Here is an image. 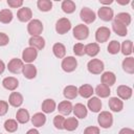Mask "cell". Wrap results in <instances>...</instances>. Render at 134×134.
<instances>
[{"label":"cell","mask_w":134,"mask_h":134,"mask_svg":"<svg viewBox=\"0 0 134 134\" xmlns=\"http://www.w3.org/2000/svg\"><path fill=\"white\" fill-rule=\"evenodd\" d=\"M80 17H81V19H82L85 23L90 24V23L94 22V20H95V18H96V15H95V13H94L92 9H90V8H88V7H84V8H82L81 12H80Z\"/></svg>","instance_id":"cell-8"},{"label":"cell","mask_w":134,"mask_h":134,"mask_svg":"<svg viewBox=\"0 0 134 134\" xmlns=\"http://www.w3.org/2000/svg\"><path fill=\"white\" fill-rule=\"evenodd\" d=\"M72 111H73L74 115H75L77 118H85V117L87 116V114H88L87 108H86L83 104H81V103L75 104L74 107L72 108Z\"/></svg>","instance_id":"cell-22"},{"label":"cell","mask_w":134,"mask_h":134,"mask_svg":"<svg viewBox=\"0 0 134 134\" xmlns=\"http://www.w3.org/2000/svg\"><path fill=\"white\" fill-rule=\"evenodd\" d=\"M37 5L41 12H49L52 8V2L49 0H39Z\"/></svg>","instance_id":"cell-38"},{"label":"cell","mask_w":134,"mask_h":134,"mask_svg":"<svg viewBox=\"0 0 134 134\" xmlns=\"http://www.w3.org/2000/svg\"><path fill=\"white\" fill-rule=\"evenodd\" d=\"M22 73L23 75L28 79V80H32L36 77L37 75V68L32 65V64H26L23 66L22 68Z\"/></svg>","instance_id":"cell-17"},{"label":"cell","mask_w":134,"mask_h":134,"mask_svg":"<svg viewBox=\"0 0 134 134\" xmlns=\"http://www.w3.org/2000/svg\"><path fill=\"white\" fill-rule=\"evenodd\" d=\"M100 80H102V84H104V85H106V86H108V87H111V86H113V85L115 84V82H116V76H115V74H114L113 72H111V71H106V72L103 73Z\"/></svg>","instance_id":"cell-16"},{"label":"cell","mask_w":134,"mask_h":134,"mask_svg":"<svg viewBox=\"0 0 134 134\" xmlns=\"http://www.w3.org/2000/svg\"><path fill=\"white\" fill-rule=\"evenodd\" d=\"M112 28H113L114 32L117 34V35L120 36V37H125V36L128 34L127 27H126L124 24H121V23H119L118 21H116V20L113 21V23H112Z\"/></svg>","instance_id":"cell-26"},{"label":"cell","mask_w":134,"mask_h":134,"mask_svg":"<svg viewBox=\"0 0 134 134\" xmlns=\"http://www.w3.org/2000/svg\"><path fill=\"white\" fill-rule=\"evenodd\" d=\"M13 20V13L9 9L0 10V22L3 24H8Z\"/></svg>","instance_id":"cell-36"},{"label":"cell","mask_w":134,"mask_h":134,"mask_svg":"<svg viewBox=\"0 0 134 134\" xmlns=\"http://www.w3.org/2000/svg\"><path fill=\"white\" fill-rule=\"evenodd\" d=\"M71 29V23L67 18H61L55 23V31L59 35H64Z\"/></svg>","instance_id":"cell-4"},{"label":"cell","mask_w":134,"mask_h":134,"mask_svg":"<svg viewBox=\"0 0 134 134\" xmlns=\"http://www.w3.org/2000/svg\"><path fill=\"white\" fill-rule=\"evenodd\" d=\"M8 103L10 106L17 108V107H20L22 104H23V96L21 93L19 92H12L9 97H8Z\"/></svg>","instance_id":"cell-18"},{"label":"cell","mask_w":134,"mask_h":134,"mask_svg":"<svg viewBox=\"0 0 134 134\" xmlns=\"http://www.w3.org/2000/svg\"><path fill=\"white\" fill-rule=\"evenodd\" d=\"M52 52L53 54L59 58V59H62L65 57L66 54V48L65 46L62 44V43H55L53 46H52Z\"/></svg>","instance_id":"cell-31"},{"label":"cell","mask_w":134,"mask_h":134,"mask_svg":"<svg viewBox=\"0 0 134 134\" xmlns=\"http://www.w3.org/2000/svg\"><path fill=\"white\" fill-rule=\"evenodd\" d=\"M73 53L77 57H82L85 54V46L82 43H76L73 46Z\"/></svg>","instance_id":"cell-42"},{"label":"cell","mask_w":134,"mask_h":134,"mask_svg":"<svg viewBox=\"0 0 134 134\" xmlns=\"http://www.w3.org/2000/svg\"><path fill=\"white\" fill-rule=\"evenodd\" d=\"M87 106H88V109H90V111L94 112V113H97L100 111L102 109V102L98 97L96 96H92L88 103H87Z\"/></svg>","instance_id":"cell-19"},{"label":"cell","mask_w":134,"mask_h":134,"mask_svg":"<svg viewBox=\"0 0 134 134\" xmlns=\"http://www.w3.org/2000/svg\"><path fill=\"white\" fill-rule=\"evenodd\" d=\"M2 86L6 89V90H9V91H14L15 89L18 88L19 86V82L16 77L14 76H8V77H5L3 81H2Z\"/></svg>","instance_id":"cell-14"},{"label":"cell","mask_w":134,"mask_h":134,"mask_svg":"<svg viewBox=\"0 0 134 134\" xmlns=\"http://www.w3.org/2000/svg\"><path fill=\"white\" fill-rule=\"evenodd\" d=\"M64 121H65V118L62 115H55L53 118V125L58 130L64 129Z\"/></svg>","instance_id":"cell-41"},{"label":"cell","mask_w":134,"mask_h":134,"mask_svg":"<svg viewBox=\"0 0 134 134\" xmlns=\"http://www.w3.org/2000/svg\"><path fill=\"white\" fill-rule=\"evenodd\" d=\"M120 50L122 52V54L125 55H130L133 51V42L131 40H127L124 41L122 44L120 45Z\"/></svg>","instance_id":"cell-37"},{"label":"cell","mask_w":134,"mask_h":134,"mask_svg":"<svg viewBox=\"0 0 134 134\" xmlns=\"http://www.w3.org/2000/svg\"><path fill=\"white\" fill-rule=\"evenodd\" d=\"M97 122L102 128L108 129L113 124V116L109 111H102L97 116Z\"/></svg>","instance_id":"cell-1"},{"label":"cell","mask_w":134,"mask_h":134,"mask_svg":"<svg viewBox=\"0 0 134 134\" xmlns=\"http://www.w3.org/2000/svg\"><path fill=\"white\" fill-rule=\"evenodd\" d=\"M77 93H79L82 97H84V98H89V97H91L92 94L94 93V90H93V88H92L91 85L85 84V85H82V86L77 89Z\"/></svg>","instance_id":"cell-21"},{"label":"cell","mask_w":134,"mask_h":134,"mask_svg":"<svg viewBox=\"0 0 134 134\" xmlns=\"http://www.w3.org/2000/svg\"><path fill=\"white\" fill-rule=\"evenodd\" d=\"M72 32H73V37L76 40H86L89 36V28L87 27V25L79 24L73 28Z\"/></svg>","instance_id":"cell-5"},{"label":"cell","mask_w":134,"mask_h":134,"mask_svg":"<svg viewBox=\"0 0 134 134\" xmlns=\"http://www.w3.org/2000/svg\"><path fill=\"white\" fill-rule=\"evenodd\" d=\"M28 43H29L30 47H32L35 49L41 50V49H43L45 47V41H44V39L41 36H34V37H31L29 39Z\"/></svg>","instance_id":"cell-15"},{"label":"cell","mask_w":134,"mask_h":134,"mask_svg":"<svg viewBox=\"0 0 134 134\" xmlns=\"http://www.w3.org/2000/svg\"><path fill=\"white\" fill-rule=\"evenodd\" d=\"M87 68L88 71L92 74H100L105 68L103 61L98 60V59H92L91 61L88 62L87 64Z\"/></svg>","instance_id":"cell-2"},{"label":"cell","mask_w":134,"mask_h":134,"mask_svg":"<svg viewBox=\"0 0 134 134\" xmlns=\"http://www.w3.org/2000/svg\"><path fill=\"white\" fill-rule=\"evenodd\" d=\"M115 20L118 21L119 23L124 24V25L127 27L128 25H130V23H131V21H132V18H131V15L128 14V13H119V14L116 15Z\"/></svg>","instance_id":"cell-34"},{"label":"cell","mask_w":134,"mask_h":134,"mask_svg":"<svg viewBox=\"0 0 134 134\" xmlns=\"http://www.w3.org/2000/svg\"><path fill=\"white\" fill-rule=\"evenodd\" d=\"M26 134H40V133H39V131L37 129H30V130H28L26 132Z\"/></svg>","instance_id":"cell-49"},{"label":"cell","mask_w":134,"mask_h":134,"mask_svg":"<svg viewBox=\"0 0 134 134\" xmlns=\"http://www.w3.org/2000/svg\"><path fill=\"white\" fill-rule=\"evenodd\" d=\"M8 42H9L8 36L4 32H0V46H5L8 44Z\"/></svg>","instance_id":"cell-46"},{"label":"cell","mask_w":134,"mask_h":134,"mask_svg":"<svg viewBox=\"0 0 134 134\" xmlns=\"http://www.w3.org/2000/svg\"><path fill=\"white\" fill-rule=\"evenodd\" d=\"M23 61L20 59H12L7 64V69L12 73H19L23 68Z\"/></svg>","instance_id":"cell-10"},{"label":"cell","mask_w":134,"mask_h":134,"mask_svg":"<svg viewBox=\"0 0 134 134\" xmlns=\"http://www.w3.org/2000/svg\"><path fill=\"white\" fill-rule=\"evenodd\" d=\"M116 92H117V95L119 96V98L121 99H129L131 96H132V88L129 87V86H126V85H120L117 87L116 89Z\"/></svg>","instance_id":"cell-12"},{"label":"cell","mask_w":134,"mask_h":134,"mask_svg":"<svg viewBox=\"0 0 134 134\" xmlns=\"http://www.w3.org/2000/svg\"><path fill=\"white\" fill-rule=\"evenodd\" d=\"M38 57V50L32 47H27L22 52V60L28 64L34 62Z\"/></svg>","instance_id":"cell-9"},{"label":"cell","mask_w":134,"mask_h":134,"mask_svg":"<svg viewBox=\"0 0 134 134\" xmlns=\"http://www.w3.org/2000/svg\"><path fill=\"white\" fill-rule=\"evenodd\" d=\"M63 94L64 96L67 98V99H73L77 96V88L73 85H69V86H66L63 90Z\"/></svg>","instance_id":"cell-25"},{"label":"cell","mask_w":134,"mask_h":134,"mask_svg":"<svg viewBox=\"0 0 134 134\" xmlns=\"http://www.w3.org/2000/svg\"><path fill=\"white\" fill-rule=\"evenodd\" d=\"M95 93L97 94V96L102 97V98H105V97H108L111 93L110 91V88L104 84H100V85H97L96 88H95Z\"/></svg>","instance_id":"cell-32"},{"label":"cell","mask_w":134,"mask_h":134,"mask_svg":"<svg viewBox=\"0 0 134 134\" xmlns=\"http://www.w3.org/2000/svg\"><path fill=\"white\" fill-rule=\"evenodd\" d=\"M32 13L29 7H21L17 13V18L21 22H27L31 19Z\"/></svg>","instance_id":"cell-13"},{"label":"cell","mask_w":134,"mask_h":134,"mask_svg":"<svg viewBox=\"0 0 134 134\" xmlns=\"http://www.w3.org/2000/svg\"><path fill=\"white\" fill-rule=\"evenodd\" d=\"M110 36H111L110 29L106 26H102V27H98L95 32V40L98 43H105L109 40Z\"/></svg>","instance_id":"cell-7"},{"label":"cell","mask_w":134,"mask_h":134,"mask_svg":"<svg viewBox=\"0 0 134 134\" xmlns=\"http://www.w3.org/2000/svg\"><path fill=\"white\" fill-rule=\"evenodd\" d=\"M84 134H99V129H98V127L90 126L84 130Z\"/></svg>","instance_id":"cell-45"},{"label":"cell","mask_w":134,"mask_h":134,"mask_svg":"<svg viewBox=\"0 0 134 134\" xmlns=\"http://www.w3.org/2000/svg\"><path fill=\"white\" fill-rule=\"evenodd\" d=\"M7 4L8 6L13 8H18L23 5V1L22 0H7Z\"/></svg>","instance_id":"cell-44"},{"label":"cell","mask_w":134,"mask_h":134,"mask_svg":"<svg viewBox=\"0 0 134 134\" xmlns=\"http://www.w3.org/2000/svg\"><path fill=\"white\" fill-rule=\"evenodd\" d=\"M122 69L129 73V74H133L134 73V58L132 57H128L122 61Z\"/></svg>","instance_id":"cell-28"},{"label":"cell","mask_w":134,"mask_h":134,"mask_svg":"<svg viewBox=\"0 0 134 134\" xmlns=\"http://www.w3.org/2000/svg\"><path fill=\"white\" fill-rule=\"evenodd\" d=\"M27 31L28 34L34 37V36H40V34H42L43 31V24L40 20L38 19H34L31 20L28 25H27Z\"/></svg>","instance_id":"cell-3"},{"label":"cell","mask_w":134,"mask_h":134,"mask_svg":"<svg viewBox=\"0 0 134 134\" xmlns=\"http://www.w3.org/2000/svg\"><path fill=\"white\" fill-rule=\"evenodd\" d=\"M99 52V46L97 43H89L85 46V53L89 57H95Z\"/></svg>","instance_id":"cell-27"},{"label":"cell","mask_w":134,"mask_h":134,"mask_svg":"<svg viewBox=\"0 0 134 134\" xmlns=\"http://www.w3.org/2000/svg\"><path fill=\"white\" fill-rule=\"evenodd\" d=\"M79 127V121L75 117H68L64 121V129L67 131H74Z\"/></svg>","instance_id":"cell-33"},{"label":"cell","mask_w":134,"mask_h":134,"mask_svg":"<svg viewBox=\"0 0 134 134\" xmlns=\"http://www.w3.org/2000/svg\"><path fill=\"white\" fill-rule=\"evenodd\" d=\"M55 102L51 98H47L42 103V111L44 113H52L55 110Z\"/></svg>","instance_id":"cell-29"},{"label":"cell","mask_w":134,"mask_h":134,"mask_svg":"<svg viewBox=\"0 0 134 134\" xmlns=\"http://www.w3.org/2000/svg\"><path fill=\"white\" fill-rule=\"evenodd\" d=\"M0 134H1V133H0Z\"/></svg>","instance_id":"cell-51"},{"label":"cell","mask_w":134,"mask_h":134,"mask_svg":"<svg viewBox=\"0 0 134 134\" xmlns=\"http://www.w3.org/2000/svg\"><path fill=\"white\" fill-rule=\"evenodd\" d=\"M118 134H134V131L130 128H122Z\"/></svg>","instance_id":"cell-47"},{"label":"cell","mask_w":134,"mask_h":134,"mask_svg":"<svg viewBox=\"0 0 134 134\" xmlns=\"http://www.w3.org/2000/svg\"><path fill=\"white\" fill-rule=\"evenodd\" d=\"M72 104L69 100H63L59 104L58 106V110L60 113H62L63 115H69L72 112Z\"/></svg>","instance_id":"cell-23"},{"label":"cell","mask_w":134,"mask_h":134,"mask_svg":"<svg viewBox=\"0 0 134 134\" xmlns=\"http://www.w3.org/2000/svg\"><path fill=\"white\" fill-rule=\"evenodd\" d=\"M107 49H108V52H109V53H111V54H116V53H118L119 50H120V44H119L118 41L113 40V41H111V42L109 43Z\"/></svg>","instance_id":"cell-40"},{"label":"cell","mask_w":134,"mask_h":134,"mask_svg":"<svg viewBox=\"0 0 134 134\" xmlns=\"http://www.w3.org/2000/svg\"><path fill=\"white\" fill-rule=\"evenodd\" d=\"M16 119L20 124H26L29 120V113H28V111L26 109H24V108L19 109L17 111V113H16Z\"/></svg>","instance_id":"cell-30"},{"label":"cell","mask_w":134,"mask_h":134,"mask_svg":"<svg viewBox=\"0 0 134 134\" xmlns=\"http://www.w3.org/2000/svg\"><path fill=\"white\" fill-rule=\"evenodd\" d=\"M46 122V116L44 113L42 112H38L36 114H34V116L31 117V124L35 126V127H42L44 126Z\"/></svg>","instance_id":"cell-24"},{"label":"cell","mask_w":134,"mask_h":134,"mask_svg":"<svg viewBox=\"0 0 134 134\" xmlns=\"http://www.w3.org/2000/svg\"><path fill=\"white\" fill-rule=\"evenodd\" d=\"M99 2L102 4H111L113 3V0H99Z\"/></svg>","instance_id":"cell-50"},{"label":"cell","mask_w":134,"mask_h":134,"mask_svg":"<svg viewBox=\"0 0 134 134\" xmlns=\"http://www.w3.org/2000/svg\"><path fill=\"white\" fill-rule=\"evenodd\" d=\"M108 104H109V108L113 112H120L124 108V103L118 97H110Z\"/></svg>","instance_id":"cell-20"},{"label":"cell","mask_w":134,"mask_h":134,"mask_svg":"<svg viewBox=\"0 0 134 134\" xmlns=\"http://www.w3.org/2000/svg\"><path fill=\"white\" fill-rule=\"evenodd\" d=\"M4 129H5V131H7L9 133L16 132L17 129H18V122H17V120H15V119H7V120H5V122H4Z\"/></svg>","instance_id":"cell-39"},{"label":"cell","mask_w":134,"mask_h":134,"mask_svg":"<svg viewBox=\"0 0 134 134\" xmlns=\"http://www.w3.org/2000/svg\"><path fill=\"white\" fill-rule=\"evenodd\" d=\"M4 69H5V64H4V62L2 60H0V74L3 73Z\"/></svg>","instance_id":"cell-48"},{"label":"cell","mask_w":134,"mask_h":134,"mask_svg":"<svg viewBox=\"0 0 134 134\" xmlns=\"http://www.w3.org/2000/svg\"><path fill=\"white\" fill-rule=\"evenodd\" d=\"M77 66V61L74 57H67L65 59H63L61 67L65 72H72L75 70Z\"/></svg>","instance_id":"cell-6"},{"label":"cell","mask_w":134,"mask_h":134,"mask_svg":"<svg viewBox=\"0 0 134 134\" xmlns=\"http://www.w3.org/2000/svg\"><path fill=\"white\" fill-rule=\"evenodd\" d=\"M7 110H8V103L5 100H0V116L5 115Z\"/></svg>","instance_id":"cell-43"},{"label":"cell","mask_w":134,"mask_h":134,"mask_svg":"<svg viewBox=\"0 0 134 134\" xmlns=\"http://www.w3.org/2000/svg\"><path fill=\"white\" fill-rule=\"evenodd\" d=\"M97 15H98L99 19H102L105 22H108L113 19V9L110 8L109 6H102L98 9Z\"/></svg>","instance_id":"cell-11"},{"label":"cell","mask_w":134,"mask_h":134,"mask_svg":"<svg viewBox=\"0 0 134 134\" xmlns=\"http://www.w3.org/2000/svg\"><path fill=\"white\" fill-rule=\"evenodd\" d=\"M61 7H62V10L64 13H66V14H72L76 8L75 3L73 1H71V0H64L62 2Z\"/></svg>","instance_id":"cell-35"}]
</instances>
